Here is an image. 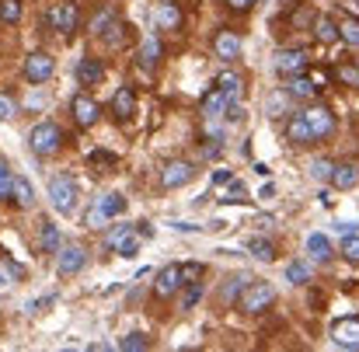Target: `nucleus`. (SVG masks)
I'll return each mask as SVG.
<instances>
[{
	"instance_id": "49530a36",
	"label": "nucleus",
	"mask_w": 359,
	"mask_h": 352,
	"mask_svg": "<svg viewBox=\"0 0 359 352\" xmlns=\"http://www.w3.org/2000/svg\"><path fill=\"white\" fill-rule=\"evenodd\" d=\"M231 11H248V7H255V0H224Z\"/></svg>"
},
{
	"instance_id": "3c124183",
	"label": "nucleus",
	"mask_w": 359,
	"mask_h": 352,
	"mask_svg": "<svg viewBox=\"0 0 359 352\" xmlns=\"http://www.w3.org/2000/svg\"><path fill=\"white\" fill-rule=\"evenodd\" d=\"M175 231H182V234H192V231H199L196 224H175Z\"/></svg>"
},
{
	"instance_id": "b1692460",
	"label": "nucleus",
	"mask_w": 359,
	"mask_h": 352,
	"mask_svg": "<svg viewBox=\"0 0 359 352\" xmlns=\"http://www.w3.org/2000/svg\"><path fill=\"white\" fill-rule=\"evenodd\" d=\"M11 199H14L21 210H28V206L35 203V189H32V182L21 178V175H14V182H11Z\"/></svg>"
},
{
	"instance_id": "2f4dec72",
	"label": "nucleus",
	"mask_w": 359,
	"mask_h": 352,
	"mask_svg": "<svg viewBox=\"0 0 359 352\" xmlns=\"http://www.w3.org/2000/svg\"><path fill=\"white\" fill-rule=\"evenodd\" d=\"M217 88L231 98V102H238V95H241V77L238 74H220L217 77Z\"/></svg>"
},
{
	"instance_id": "cd10ccee",
	"label": "nucleus",
	"mask_w": 359,
	"mask_h": 352,
	"mask_svg": "<svg viewBox=\"0 0 359 352\" xmlns=\"http://www.w3.org/2000/svg\"><path fill=\"white\" fill-rule=\"evenodd\" d=\"M286 283H293V286L311 283V265H307V262H290V265H286Z\"/></svg>"
},
{
	"instance_id": "ddd939ff",
	"label": "nucleus",
	"mask_w": 359,
	"mask_h": 352,
	"mask_svg": "<svg viewBox=\"0 0 359 352\" xmlns=\"http://www.w3.org/2000/svg\"><path fill=\"white\" fill-rule=\"evenodd\" d=\"M241 35L238 32H231V28H224V32H217V39H213V53L224 60V63H234L241 60Z\"/></svg>"
},
{
	"instance_id": "aec40b11",
	"label": "nucleus",
	"mask_w": 359,
	"mask_h": 352,
	"mask_svg": "<svg viewBox=\"0 0 359 352\" xmlns=\"http://www.w3.org/2000/svg\"><path fill=\"white\" fill-rule=\"evenodd\" d=\"M102 77H105V67H102L95 56H84V60L77 63V81H81V84L95 88V84H102Z\"/></svg>"
},
{
	"instance_id": "e433bc0d",
	"label": "nucleus",
	"mask_w": 359,
	"mask_h": 352,
	"mask_svg": "<svg viewBox=\"0 0 359 352\" xmlns=\"http://www.w3.org/2000/svg\"><path fill=\"white\" fill-rule=\"evenodd\" d=\"M102 35H105V42H109V46H116V49H119L122 42H126V25H122V21H112Z\"/></svg>"
},
{
	"instance_id": "f3484780",
	"label": "nucleus",
	"mask_w": 359,
	"mask_h": 352,
	"mask_svg": "<svg viewBox=\"0 0 359 352\" xmlns=\"http://www.w3.org/2000/svg\"><path fill=\"white\" fill-rule=\"evenodd\" d=\"M70 112H74V119H77L81 126H95V122L102 119L98 102H95V98H88V95H77V98L70 102Z\"/></svg>"
},
{
	"instance_id": "f8f14e48",
	"label": "nucleus",
	"mask_w": 359,
	"mask_h": 352,
	"mask_svg": "<svg viewBox=\"0 0 359 352\" xmlns=\"http://www.w3.org/2000/svg\"><path fill=\"white\" fill-rule=\"evenodd\" d=\"M311 67V53L307 49H279L276 53V70L279 74H300Z\"/></svg>"
},
{
	"instance_id": "58836bf2",
	"label": "nucleus",
	"mask_w": 359,
	"mask_h": 352,
	"mask_svg": "<svg viewBox=\"0 0 359 352\" xmlns=\"http://www.w3.org/2000/svg\"><path fill=\"white\" fill-rule=\"evenodd\" d=\"M14 116H18V102H14V95L0 91V122H11Z\"/></svg>"
},
{
	"instance_id": "8fccbe9b",
	"label": "nucleus",
	"mask_w": 359,
	"mask_h": 352,
	"mask_svg": "<svg viewBox=\"0 0 359 352\" xmlns=\"http://www.w3.org/2000/svg\"><path fill=\"white\" fill-rule=\"evenodd\" d=\"M255 224H258V227H262V231H272V224H276V220H272V217H258V220H255Z\"/></svg>"
},
{
	"instance_id": "c03bdc74",
	"label": "nucleus",
	"mask_w": 359,
	"mask_h": 352,
	"mask_svg": "<svg viewBox=\"0 0 359 352\" xmlns=\"http://www.w3.org/2000/svg\"><path fill=\"white\" fill-rule=\"evenodd\" d=\"M311 18H314V11H311V7H300V11H297V14H293L290 21H293V25L300 28V25H311Z\"/></svg>"
},
{
	"instance_id": "f03ea898",
	"label": "nucleus",
	"mask_w": 359,
	"mask_h": 352,
	"mask_svg": "<svg viewBox=\"0 0 359 352\" xmlns=\"http://www.w3.org/2000/svg\"><path fill=\"white\" fill-rule=\"evenodd\" d=\"M241 311L244 314H265L272 304H276V290L265 283V279H251L248 286H244V293H241Z\"/></svg>"
},
{
	"instance_id": "4be33fe9",
	"label": "nucleus",
	"mask_w": 359,
	"mask_h": 352,
	"mask_svg": "<svg viewBox=\"0 0 359 352\" xmlns=\"http://www.w3.org/2000/svg\"><path fill=\"white\" fill-rule=\"evenodd\" d=\"M161 56H164V49H161V42H157V35H147V39L140 42V67H147V70H154V67L161 63Z\"/></svg>"
},
{
	"instance_id": "9b49d317",
	"label": "nucleus",
	"mask_w": 359,
	"mask_h": 352,
	"mask_svg": "<svg viewBox=\"0 0 359 352\" xmlns=\"http://www.w3.org/2000/svg\"><path fill=\"white\" fill-rule=\"evenodd\" d=\"M192 178H196V164H192V161H168L164 171H161L164 189H182V185H189Z\"/></svg>"
},
{
	"instance_id": "1a4fd4ad",
	"label": "nucleus",
	"mask_w": 359,
	"mask_h": 352,
	"mask_svg": "<svg viewBox=\"0 0 359 352\" xmlns=\"http://www.w3.org/2000/svg\"><path fill=\"white\" fill-rule=\"evenodd\" d=\"M332 342L339 349H349V352H359V318H339L332 325Z\"/></svg>"
},
{
	"instance_id": "f704fd0d",
	"label": "nucleus",
	"mask_w": 359,
	"mask_h": 352,
	"mask_svg": "<svg viewBox=\"0 0 359 352\" xmlns=\"http://www.w3.org/2000/svg\"><path fill=\"white\" fill-rule=\"evenodd\" d=\"M203 283H185V297H182V311H192L199 300H203Z\"/></svg>"
},
{
	"instance_id": "a878e982",
	"label": "nucleus",
	"mask_w": 359,
	"mask_h": 352,
	"mask_svg": "<svg viewBox=\"0 0 359 352\" xmlns=\"http://www.w3.org/2000/svg\"><path fill=\"white\" fill-rule=\"evenodd\" d=\"M307 255H311L314 262H328L335 251H332V241L325 234H311L307 237Z\"/></svg>"
},
{
	"instance_id": "c756f323",
	"label": "nucleus",
	"mask_w": 359,
	"mask_h": 352,
	"mask_svg": "<svg viewBox=\"0 0 359 352\" xmlns=\"http://www.w3.org/2000/svg\"><path fill=\"white\" fill-rule=\"evenodd\" d=\"M248 283H251V276H244V272H241V276H234V279L224 286V304H234V300H241V293H244V286H248Z\"/></svg>"
},
{
	"instance_id": "20e7f679",
	"label": "nucleus",
	"mask_w": 359,
	"mask_h": 352,
	"mask_svg": "<svg viewBox=\"0 0 359 352\" xmlns=\"http://www.w3.org/2000/svg\"><path fill=\"white\" fill-rule=\"evenodd\" d=\"M126 196H119V192H105L102 199H95V206L88 210V217H84V224L88 227H102V224H109V220H116V217H122L126 213Z\"/></svg>"
},
{
	"instance_id": "ea45409f",
	"label": "nucleus",
	"mask_w": 359,
	"mask_h": 352,
	"mask_svg": "<svg viewBox=\"0 0 359 352\" xmlns=\"http://www.w3.org/2000/svg\"><path fill=\"white\" fill-rule=\"evenodd\" d=\"M332 161H325V157H318V161H311V178H318V182H328L332 178Z\"/></svg>"
},
{
	"instance_id": "bb28decb",
	"label": "nucleus",
	"mask_w": 359,
	"mask_h": 352,
	"mask_svg": "<svg viewBox=\"0 0 359 352\" xmlns=\"http://www.w3.org/2000/svg\"><path fill=\"white\" fill-rule=\"evenodd\" d=\"M314 39H318L321 46H332V42L339 39V25H335V18H318V25H314Z\"/></svg>"
},
{
	"instance_id": "a18cd8bd",
	"label": "nucleus",
	"mask_w": 359,
	"mask_h": 352,
	"mask_svg": "<svg viewBox=\"0 0 359 352\" xmlns=\"http://www.w3.org/2000/svg\"><path fill=\"white\" fill-rule=\"evenodd\" d=\"M91 164H116V154H102V150H95V154H91Z\"/></svg>"
},
{
	"instance_id": "5701e85b",
	"label": "nucleus",
	"mask_w": 359,
	"mask_h": 352,
	"mask_svg": "<svg viewBox=\"0 0 359 352\" xmlns=\"http://www.w3.org/2000/svg\"><path fill=\"white\" fill-rule=\"evenodd\" d=\"M318 91H321V84H318L314 77H304V74H293V81H290V88H286L290 98H314Z\"/></svg>"
},
{
	"instance_id": "4468645a",
	"label": "nucleus",
	"mask_w": 359,
	"mask_h": 352,
	"mask_svg": "<svg viewBox=\"0 0 359 352\" xmlns=\"http://www.w3.org/2000/svg\"><path fill=\"white\" fill-rule=\"evenodd\" d=\"M227 105H234V102H231V98H227V95L217 88V84H213V88H210V91L199 98V112L210 119V122H213V119H220V116H227Z\"/></svg>"
},
{
	"instance_id": "6ab92c4d",
	"label": "nucleus",
	"mask_w": 359,
	"mask_h": 352,
	"mask_svg": "<svg viewBox=\"0 0 359 352\" xmlns=\"http://www.w3.org/2000/svg\"><path fill=\"white\" fill-rule=\"evenodd\" d=\"M154 21H157V28H161V32H175V28H182V11H178V4H171V0L157 4Z\"/></svg>"
},
{
	"instance_id": "4c0bfd02",
	"label": "nucleus",
	"mask_w": 359,
	"mask_h": 352,
	"mask_svg": "<svg viewBox=\"0 0 359 352\" xmlns=\"http://www.w3.org/2000/svg\"><path fill=\"white\" fill-rule=\"evenodd\" d=\"M342 258L359 265V234H346V241H342Z\"/></svg>"
},
{
	"instance_id": "c85d7f7f",
	"label": "nucleus",
	"mask_w": 359,
	"mask_h": 352,
	"mask_svg": "<svg viewBox=\"0 0 359 352\" xmlns=\"http://www.w3.org/2000/svg\"><path fill=\"white\" fill-rule=\"evenodd\" d=\"M39 244H42V251H46V255H56V251H60V227H56V224H42V237H39Z\"/></svg>"
},
{
	"instance_id": "6e6552de",
	"label": "nucleus",
	"mask_w": 359,
	"mask_h": 352,
	"mask_svg": "<svg viewBox=\"0 0 359 352\" xmlns=\"http://www.w3.org/2000/svg\"><path fill=\"white\" fill-rule=\"evenodd\" d=\"M84 265H88L84 244H67V248L56 251V272H60V276H77Z\"/></svg>"
},
{
	"instance_id": "79ce46f5",
	"label": "nucleus",
	"mask_w": 359,
	"mask_h": 352,
	"mask_svg": "<svg viewBox=\"0 0 359 352\" xmlns=\"http://www.w3.org/2000/svg\"><path fill=\"white\" fill-rule=\"evenodd\" d=\"M11 182H14V175H11L7 161L0 157V203H4V199H11Z\"/></svg>"
},
{
	"instance_id": "37998d69",
	"label": "nucleus",
	"mask_w": 359,
	"mask_h": 352,
	"mask_svg": "<svg viewBox=\"0 0 359 352\" xmlns=\"http://www.w3.org/2000/svg\"><path fill=\"white\" fill-rule=\"evenodd\" d=\"M203 279V265L199 262H185L182 265V283H199Z\"/></svg>"
},
{
	"instance_id": "423d86ee",
	"label": "nucleus",
	"mask_w": 359,
	"mask_h": 352,
	"mask_svg": "<svg viewBox=\"0 0 359 352\" xmlns=\"http://www.w3.org/2000/svg\"><path fill=\"white\" fill-rule=\"evenodd\" d=\"M77 21H81V11L74 0H60L49 7V28L60 32V35H74L77 32Z\"/></svg>"
},
{
	"instance_id": "c9c22d12",
	"label": "nucleus",
	"mask_w": 359,
	"mask_h": 352,
	"mask_svg": "<svg viewBox=\"0 0 359 352\" xmlns=\"http://www.w3.org/2000/svg\"><path fill=\"white\" fill-rule=\"evenodd\" d=\"M244 199H248V189H244V182L231 178V182H227V189H224V199H220V203H244Z\"/></svg>"
},
{
	"instance_id": "39448f33",
	"label": "nucleus",
	"mask_w": 359,
	"mask_h": 352,
	"mask_svg": "<svg viewBox=\"0 0 359 352\" xmlns=\"http://www.w3.org/2000/svg\"><path fill=\"white\" fill-rule=\"evenodd\" d=\"M105 248L122 255V258H136L140 248H143V237L136 234V224H119L112 234L105 237Z\"/></svg>"
},
{
	"instance_id": "473e14b6",
	"label": "nucleus",
	"mask_w": 359,
	"mask_h": 352,
	"mask_svg": "<svg viewBox=\"0 0 359 352\" xmlns=\"http://www.w3.org/2000/svg\"><path fill=\"white\" fill-rule=\"evenodd\" d=\"M21 0H0V21L4 25H18L21 21Z\"/></svg>"
},
{
	"instance_id": "2eb2a0df",
	"label": "nucleus",
	"mask_w": 359,
	"mask_h": 352,
	"mask_svg": "<svg viewBox=\"0 0 359 352\" xmlns=\"http://www.w3.org/2000/svg\"><path fill=\"white\" fill-rule=\"evenodd\" d=\"M185 283H182V265H164L161 272H157V283H154V293L157 297H171V293H178Z\"/></svg>"
},
{
	"instance_id": "09e8293b",
	"label": "nucleus",
	"mask_w": 359,
	"mask_h": 352,
	"mask_svg": "<svg viewBox=\"0 0 359 352\" xmlns=\"http://www.w3.org/2000/svg\"><path fill=\"white\" fill-rule=\"evenodd\" d=\"M136 234H140V237H154V227L143 220V224H136Z\"/></svg>"
},
{
	"instance_id": "603ef678",
	"label": "nucleus",
	"mask_w": 359,
	"mask_h": 352,
	"mask_svg": "<svg viewBox=\"0 0 359 352\" xmlns=\"http://www.w3.org/2000/svg\"><path fill=\"white\" fill-rule=\"evenodd\" d=\"M346 7H349L353 14H359V0H346Z\"/></svg>"
},
{
	"instance_id": "412c9836",
	"label": "nucleus",
	"mask_w": 359,
	"mask_h": 352,
	"mask_svg": "<svg viewBox=\"0 0 359 352\" xmlns=\"http://www.w3.org/2000/svg\"><path fill=\"white\" fill-rule=\"evenodd\" d=\"M328 182H332L339 192H346V189H356V185H359V168H356V164H335Z\"/></svg>"
},
{
	"instance_id": "7c9ffc66",
	"label": "nucleus",
	"mask_w": 359,
	"mask_h": 352,
	"mask_svg": "<svg viewBox=\"0 0 359 352\" xmlns=\"http://www.w3.org/2000/svg\"><path fill=\"white\" fill-rule=\"evenodd\" d=\"M339 39H342L346 46H356L359 49V18H346V21L339 25Z\"/></svg>"
},
{
	"instance_id": "7ed1b4c3",
	"label": "nucleus",
	"mask_w": 359,
	"mask_h": 352,
	"mask_svg": "<svg viewBox=\"0 0 359 352\" xmlns=\"http://www.w3.org/2000/svg\"><path fill=\"white\" fill-rule=\"evenodd\" d=\"M28 147H32L39 157H53V154H60V147H63V129H60L56 122H39V126L28 133Z\"/></svg>"
},
{
	"instance_id": "9d476101",
	"label": "nucleus",
	"mask_w": 359,
	"mask_h": 352,
	"mask_svg": "<svg viewBox=\"0 0 359 352\" xmlns=\"http://www.w3.org/2000/svg\"><path fill=\"white\" fill-rule=\"evenodd\" d=\"M53 70H56V63H53L49 53H28V56H25V77H28L32 84H46V81L53 77Z\"/></svg>"
},
{
	"instance_id": "0eeeda50",
	"label": "nucleus",
	"mask_w": 359,
	"mask_h": 352,
	"mask_svg": "<svg viewBox=\"0 0 359 352\" xmlns=\"http://www.w3.org/2000/svg\"><path fill=\"white\" fill-rule=\"evenodd\" d=\"M304 119H307V126H311L314 143H318V140H328V136L335 133V112H332L328 105H307V109H304Z\"/></svg>"
},
{
	"instance_id": "a19ab883",
	"label": "nucleus",
	"mask_w": 359,
	"mask_h": 352,
	"mask_svg": "<svg viewBox=\"0 0 359 352\" xmlns=\"http://www.w3.org/2000/svg\"><path fill=\"white\" fill-rule=\"evenodd\" d=\"M220 140H224V133H220V129H213V133L203 140V143H206V147H203V154H206V157H220V150H224V147H220Z\"/></svg>"
},
{
	"instance_id": "a211bd4d",
	"label": "nucleus",
	"mask_w": 359,
	"mask_h": 352,
	"mask_svg": "<svg viewBox=\"0 0 359 352\" xmlns=\"http://www.w3.org/2000/svg\"><path fill=\"white\" fill-rule=\"evenodd\" d=\"M286 140H290L293 147H311V143H314V136H311V126H307L304 112L290 116V122H286Z\"/></svg>"
},
{
	"instance_id": "393cba45",
	"label": "nucleus",
	"mask_w": 359,
	"mask_h": 352,
	"mask_svg": "<svg viewBox=\"0 0 359 352\" xmlns=\"http://www.w3.org/2000/svg\"><path fill=\"white\" fill-rule=\"evenodd\" d=\"M248 251H251L258 262H276V255H279L276 241H269V237H251V241H248Z\"/></svg>"
},
{
	"instance_id": "72a5a7b5",
	"label": "nucleus",
	"mask_w": 359,
	"mask_h": 352,
	"mask_svg": "<svg viewBox=\"0 0 359 352\" xmlns=\"http://www.w3.org/2000/svg\"><path fill=\"white\" fill-rule=\"evenodd\" d=\"M119 349H126V352H143V349H150V339L143 335V332H129L126 339L119 342Z\"/></svg>"
},
{
	"instance_id": "dca6fc26",
	"label": "nucleus",
	"mask_w": 359,
	"mask_h": 352,
	"mask_svg": "<svg viewBox=\"0 0 359 352\" xmlns=\"http://www.w3.org/2000/svg\"><path fill=\"white\" fill-rule=\"evenodd\" d=\"M109 112L119 119V122H129V119L136 116V95H133V88H119V91L112 95Z\"/></svg>"
},
{
	"instance_id": "de8ad7c7",
	"label": "nucleus",
	"mask_w": 359,
	"mask_h": 352,
	"mask_svg": "<svg viewBox=\"0 0 359 352\" xmlns=\"http://www.w3.org/2000/svg\"><path fill=\"white\" fill-rule=\"evenodd\" d=\"M231 178H234V175H231V171H227V168H220V171H217V175H213V185H227V182H231Z\"/></svg>"
},
{
	"instance_id": "f257e3e1",
	"label": "nucleus",
	"mask_w": 359,
	"mask_h": 352,
	"mask_svg": "<svg viewBox=\"0 0 359 352\" xmlns=\"http://www.w3.org/2000/svg\"><path fill=\"white\" fill-rule=\"evenodd\" d=\"M49 203H53V210L56 213H74V206H77V182L67 175V171H60V175H53L49 178Z\"/></svg>"
}]
</instances>
